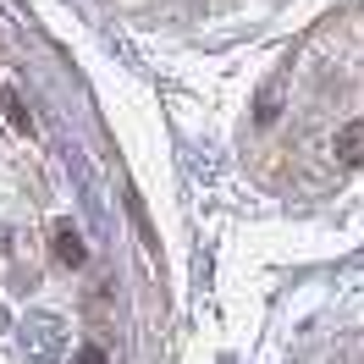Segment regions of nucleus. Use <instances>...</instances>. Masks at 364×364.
<instances>
[{
	"instance_id": "f257e3e1",
	"label": "nucleus",
	"mask_w": 364,
	"mask_h": 364,
	"mask_svg": "<svg viewBox=\"0 0 364 364\" xmlns=\"http://www.w3.org/2000/svg\"><path fill=\"white\" fill-rule=\"evenodd\" d=\"M17 348H23L28 364H55L67 353V320L50 315V309H33V315L17 326Z\"/></svg>"
},
{
	"instance_id": "f03ea898",
	"label": "nucleus",
	"mask_w": 364,
	"mask_h": 364,
	"mask_svg": "<svg viewBox=\"0 0 364 364\" xmlns=\"http://www.w3.org/2000/svg\"><path fill=\"white\" fill-rule=\"evenodd\" d=\"M55 259H61V265H83V259H89V249H83V237L72 232V221L55 227Z\"/></svg>"
},
{
	"instance_id": "7ed1b4c3",
	"label": "nucleus",
	"mask_w": 364,
	"mask_h": 364,
	"mask_svg": "<svg viewBox=\"0 0 364 364\" xmlns=\"http://www.w3.org/2000/svg\"><path fill=\"white\" fill-rule=\"evenodd\" d=\"M6 111H11V122H17L23 133H28V127H33V122H28V111H23V105H17V94H6Z\"/></svg>"
},
{
	"instance_id": "20e7f679",
	"label": "nucleus",
	"mask_w": 364,
	"mask_h": 364,
	"mask_svg": "<svg viewBox=\"0 0 364 364\" xmlns=\"http://www.w3.org/2000/svg\"><path fill=\"white\" fill-rule=\"evenodd\" d=\"M77 364H105V348H100V342H89V348H77Z\"/></svg>"
}]
</instances>
